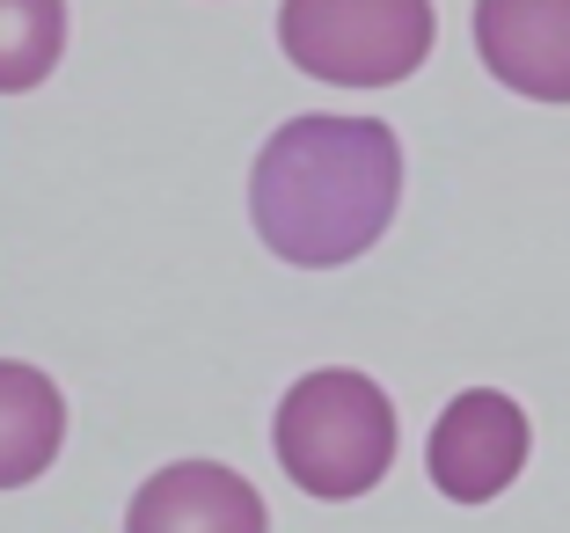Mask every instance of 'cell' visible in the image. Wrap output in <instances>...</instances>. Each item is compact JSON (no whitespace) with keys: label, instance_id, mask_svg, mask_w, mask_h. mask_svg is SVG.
Segmentation results:
<instances>
[{"label":"cell","instance_id":"cell-1","mask_svg":"<svg viewBox=\"0 0 570 533\" xmlns=\"http://www.w3.org/2000/svg\"><path fill=\"white\" fill-rule=\"evenodd\" d=\"M403 205V139L381 117L307 110L264 139L249 176V213L264 249L301 270L366 256Z\"/></svg>","mask_w":570,"mask_h":533},{"label":"cell","instance_id":"cell-2","mask_svg":"<svg viewBox=\"0 0 570 533\" xmlns=\"http://www.w3.org/2000/svg\"><path fill=\"white\" fill-rule=\"evenodd\" d=\"M271 438H278V467L293 475V490L344 504V497H366L395 461V402L366 373L330 366L285 387Z\"/></svg>","mask_w":570,"mask_h":533},{"label":"cell","instance_id":"cell-3","mask_svg":"<svg viewBox=\"0 0 570 533\" xmlns=\"http://www.w3.org/2000/svg\"><path fill=\"white\" fill-rule=\"evenodd\" d=\"M432 0H285L278 45L330 88H395L432 59Z\"/></svg>","mask_w":570,"mask_h":533},{"label":"cell","instance_id":"cell-4","mask_svg":"<svg viewBox=\"0 0 570 533\" xmlns=\"http://www.w3.org/2000/svg\"><path fill=\"white\" fill-rule=\"evenodd\" d=\"M527 409L498 387H469L446 402V417L432 432V483L453 504H490L520 483L527 467Z\"/></svg>","mask_w":570,"mask_h":533},{"label":"cell","instance_id":"cell-5","mask_svg":"<svg viewBox=\"0 0 570 533\" xmlns=\"http://www.w3.org/2000/svg\"><path fill=\"white\" fill-rule=\"evenodd\" d=\"M475 59L534 102H570V0H475Z\"/></svg>","mask_w":570,"mask_h":533},{"label":"cell","instance_id":"cell-6","mask_svg":"<svg viewBox=\"0 0 570 533\" xmlns=\"http://www.w3.org/2000/svg\"><path fill=\"white\" fill-rule=\"evenodd\" d=\"M125 533H271L256 483H242L219 461H176L139 483Z\"/></svg>","mask_w":570,"mask_h":533},{"label":"cell","instance_id":"cell-7","mask_svg":"<svg viewBox=\"0 0 570 533\" xmlns=\"http://www.w3.org/2000/svg\"><path fill=\"white\" fill-rule=\"evenodd\" d=\"M67 446V402L37 366L0 358V490L37 483Z\"/></svg>","mask_w":570,"mask_h":533},{"label":"cell","instance_id":"cell-8","mask_svg":"<svg viewBox=\"0 0 570 533\" xmlns=\"http://www.w3.org/2000/svg\"><path fill=\"white\" fill-rule=\"evenodd\" d=\"M67 59V0H0V96L51 81Z\"/></svg>","mask_w":570,"mask_h":533}]
</instances>
